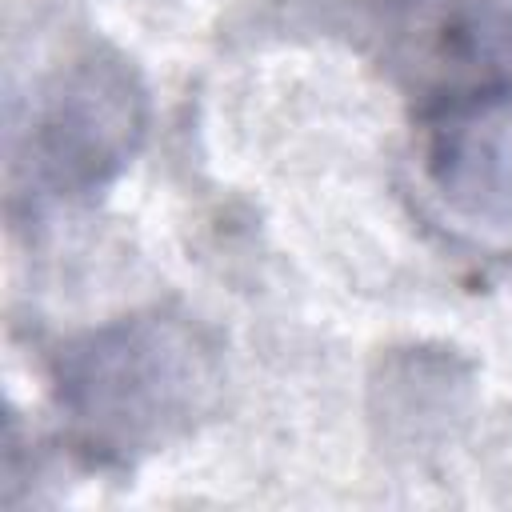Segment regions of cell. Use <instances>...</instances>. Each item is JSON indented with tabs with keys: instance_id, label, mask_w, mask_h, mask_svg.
<instances>
[{
	"instance_id": "cell-1",
	"label": "cell",
	"mask_w": 512,
	"mask_h": 512,
	"mask_svg": "<svg viewBox=\"0 0 512 512\" xmlns=\"http://www.w3.org/2000/svg\"><path fill=\"white\" fill-rule=\"evenodd\" d=\"M56 408L92 464H132L188 436L220 388L216 344L192 316L148 308L56 352Z\"/></svg>"
},
{
	"instance_id": "cell-3",
	"label": "cell",
	"mask_w": 512,
	"mask_h": 512,
	"mask_svg": "<svg viewBox=\"0 0 512 512\" xmlns=\"http://www.w3.org/2000/svg\"><path fill=\"white\" fill-rule=\"evenodd\" d=\"M148 100L136 72L112 52L64 64L12 144V200L44 204L104 188L140 148Z\"/></svg>"
},
{
	"instance_id": "cell-2",
	"label": "cell",
	"mask_w": 512,
	"mask_h": 512,
	"mask_svg": "<svg viewBox=\"0 0 512 512\" xmlns=\"http://www.w3.org/2000/svg\"><path fill=\"white\" fill-rule=\"evenodd\" d=\"M412 196L448 244L512 264V84L444 92L424 108Z\"/></svg>"
}]
</instances>
